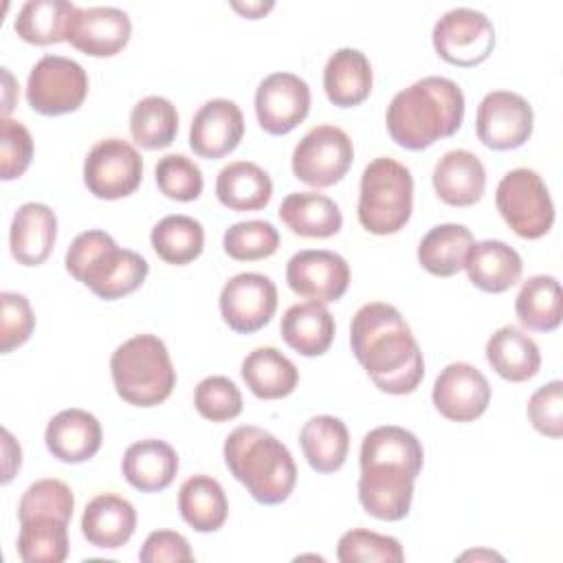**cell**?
<instances>
[{
	"mask_svg": "<svg viewBox=\"0 0 563 563\" xmlns=\"http://www.w3.org/2000/svg\"><path fill=\"white\" fill-rule=\"evenodd\" d=\"M57 240V216L48 205L24 202L18 207L9 229L11 255L22 266H40Z\"/></svg>",
	"mask_w": 563,
	"mask_h": 563,
	"instance_id": "21",
	"label": "cell"
},
{
	"mask_svg": "<svg viewBox=\"0 0 563 563\" xmlns=\"http://www.w3.org/2000/svg\"><path fill=\"white\" fill-rule=\"evenodd\" d=\"M152 249L156 255L174 266H185L194 262L205 249L202 224L183 213H172L161 218L152 229Z\"/></svg>",
	"mask_w": 563,
	"mask_h": 563,
	"instance_id": "39",
	"label": "cell"
},
{
	"mask_svg": "<svg viewBox=\"0 0 563 563\" xmlns=\"http://www.w3.org/2000/svg\"><path fill=\"white\" fill-rule=\"evenodd\" d=\"M216 196L231 211H257L268 205L273 180L257 163L235 161L218 172Z\"/></svg>",
	"mask_w": 563,
	"mask_h": 563,
	"instance_id": "30",
	"label": "cell"
},
{
	"mask_svg": "<svg viewBox=\"0 0 563 563\" xmlns=\"http://www.w3.org/2000/svg\"><path fill=\"white\" fill-rule=\"evenodd\" d=\"M418 475L394 464H365L358 477V501L380 521H400L409 515Z\"/></svg>",
	"mask_w": 563,
	"mask_h": 563,
	"instance_id": "17",
	"label": "cell"
},
{
	"mask_svg": "<svg viewBox=\"0 0 563 563\" xmlns=\"http://www.w3.org/2000/svg\"><path fill=\"white\" fill-rule=\"evenodd\" d=\"M88 95L84 66L64 55L40 57L26 79V101L44 117L75 112Z\"/></svg>",
	"mask_w": 563,
	"mask_h": 563,
	"instance_id": "8",
	"label": "cell"
},
{
	"mask_svg": "<svg viewBox=\"0 0 563 563\" xmlns=\"http://www.w3.org/2000/svg\"><path fill=\"white\" fill-rule=\"evenodd\" d=\"M143 178V158L123 139L95 143L84 161V183L95 198L119 200L136 191Z\"/></svg>",
	"mask_w": 563,
	"mask_h": 563,
	"instance_id": "11",
	"label": "cell"
},
{
	"mask_svg": "<svg viewBox=\"0 0 563 563\" xmlns=\"http://www.w3.org/2000/svg\"><path fill=\"white\" fill-rule=\"evenodd\" d=\"M310 112V88L295 73H271L255 90V114L264 132L288 134Z\"/></svg>",
	"mask_w": 563,
	"mask_h": 563,
	"instance_id": "14",
	"label": "cell"
},
{
	"mask_svg": "<svg viewBox=\"0 0 563 563\" xmlns=\"http://www.w3.org/2000/svg\"><path fill=\"white\" fill-rule=\"evenodd\" d=\"M473 244V233L464 224H435L418 244V262L435 277H451L466 266Z\"/></svg>",
	"mask_w": 563,
	"mask_h": 563,
	"instance_id": "31",
	"label": "cell"
},
{
	"mask_svg": "<svg viewBox=\"0 0 563 563\" xmlns=\"http://www.w3.org/2000/svg\"><path fill=\"white\" fill-rule=\"evenodd\" d=\"M336 559L341 563H358V561L400 563L405 561V552L396 537L378 534L365 528H354L341 534L336 543Z\"/></svg>",
	"mask_w": 563,
	"mask_h": 563,
	"instance_id": "42",
	"label": "cell"
},
{
	"mask_svg": "<svg viewBox=\"0 0 563 563\" xmlns=\"http://www.w3.org/2000/svg\"><path fill=\"white\" fill-rule=\"evenodd\" d=\"M354 161L352 139L336 125H314L292 150V174L310 187H332Z\"/></svg>",
	"mask_w": 563,
	"mask_h": 563,
	"instance_id": "9",
	"label": "cell"
},
{
	"mask_svg": "<svg viewBox=\"0 0 563 563\" xmlns=\"http://www.w3.org/2000/svg\"><path fill=\"white\" fill-rule=\"evenodd\" d=\"M224 464L264 506L282 504L297 484V466L288 446L271 431L242 424L224 440Z\"/></svg>",
	"mask_w": 563,
	"mask_h": 563,
	"instance_id": "3",
	"label": "cell"
},
{
	"mask_svg": "<svg viewBox=\"0 0 563 563\" xmlns=\"http://www.w3.org/2000/svg\"><path fill=\"white\" fill-rule=\"evenodd\" d=\"M528 418L532 427L548 435V438H561L563 435V383L550 380L543 387H539L528 398Z\"/></svg>",
	"mask_w": 563,
	"mask_h": 563,
	"instance_id": "48",
	"label": "cell"
},
{
	"mask_svg": "<svg viewBox=\"0 0 563 563\" xmlns=\"http://www.w3.org/2000/svg\"><path fill=\"white\" fill-rule=\"evenodd\" d=\"M136 528L134 506L112 493L92 497L81 515L84 539L101 550H117L130 541Z\"/></svg>",
	"mask_w": 563,
	"mask_h": 563,
	"instance_id": "22",
	"label": "cell"
},
{
	"mask_svg": "<svg viewBox=\"0 0 563 563\" xmlns=\"http://www.w3.org/2000/svg\"><path fill=\"white\" fill-rule=\"evenodd\" d=\"M286 282L292 292L330 303L339 301L350 286V266L345 257L325 249H303L286 264Z\"/></svg>",
	"mask_w": 563,
	"mask_h": 563,
	"instance_id": "15",
	"label": "cell"
},
{
	"mask_svg": "<svg viewBox=\"0 0 563 563\" xmlns=\"http://www.w3.org/2000/svg\"><path fill=\"white\" fill-rule=\"evenodd\" d=\"M244 136V117L235 101L209 99L198 108L189 128V147L202 158L231 154Z\"/></svg>",
	"mask_w": 563,
	"mask_h": 563,
	"instance_id": "18",
	"label": "cell"
},
{
	"mask_svg": "<svg viewBox=\"0 0 563 563\" xmlns=\"http://www.w3.org/2000/svg\"><path fill=\"white\" fill-rule=\"evenodd\" d=\"M486 361L510 383L532 378L541 367V352L532 336L517 325H501L486 341Z\"/></svg>",
	"mask_w": 563,
	"mask_h": 563,
	"instance_id": "29",
	"label": "cell"
},
{
	"mask_svg": "<svg viewBox=\"0 0 563 563\" xmlns=\"http://www.w3.org/2000/svg\"><path fill=\"white\" fill-rule=\"evenodd\" d=\"M224 253L238 262H257L271 257L279 246V231L268 220L235 222L224 231Z\"/></svg>",
	"mask_w": 563,
	"mask_h": 563,
	"instance_id": "41",
	"label": "cell"
},
{
	"mask_svg": "<svg viewBox=\"0 0 563 563\" xmlns=\"http://www.w3.org/2000/svg\"><path fill=\"white\" fill-rule=\"evenodd\" d=\"M413 211V176L389 156L369 161L361 174L358 222L374 235L398 233Z\"/></svg>",
	"mask_w": 563,
	"mask_h": 563,
	"instance_id": "6",
	"label": "cell"
},
{
	"mask_svg": "<svg viewBox=\"0 0 563 563\" xmlns=\"http://www.w3.org/2000/svg\"><path fill=\"white\" fill-rule=\"evenodd\" d=\"M242 378L246 387L262 400H277L295 391L297 365L275 347H255L242 361Z\"/></svg>",
	"mask_w": 563,
	"mask_h": 563,
	"instance_id": "34",
	"label": "cell"
},
{
	"mask_svg": "<svg viewBox=\"0 0 563 563\" xmlns=\"http://www.w3.org/2000/svg\"><path fill=\"white\" fill-rule=\"evenodd\" d=\"M0 352L7 354L29 341L35 328V314L31 310L29 299L13 290L0 292Z\"/></svg>",
	"mask_w": 563,
	"mask_h": 563,
	"instance_id": "46",
	"label": "cell"
},
{
	"mask_svg": "<svg viewBox=\"0 0 563 563\" xmlns=\"http://www.w3.org/2000/svg\"><path fill=\"white\" fill-rule=\"evenodd\" d=\"M431 398L444 418L471 422L488 409L490 383L475 365L451 363L438 374Z\"/></svg>",
	"mask_w": 563,
	"mask_h": 563,
	"instance_id": "16",
	"label": "cell"
},
{
	"mask_svg": "<svg viewBox=\"0 0 563 563\" xmlns=\"http://www.w3.org/2000/svg\"><path fill=\"white\" fill-rule=\"evenodd\" d=\"M282 222L301 238H332L343 227L339 205L317 191H292L279 205Z\"/></svg>",
	"mask_w": 563,
	"mask_h": 563,
	"instance_id": "28",
	"label": "cell"
},
{
	"mask_svg": "<svg viewBox=\"0 0 563 563\" xmlns=\"http://www.w3.org/2000/svg\"><path fill=\"white\" fill-rule=\"evenodd\" d=\"M460 559H501L499 554L490 552V550H471V552H464Z\"/></svg>",
	"mask_w": 563,
	"mask_h": 563,
	"instance_id": "53",
	"label": "cell"
},
{
	"mask_svg": "<svg viewBox=\"0 0 563 563\" xmlns=\"http://www.w3.org/2000/svg\"><path fill=\"white\" fill-rule=\"evenodd\" d=\"M231 7L238 11V13H242L244 18H251V20H255V18H262L264 13H268L273 7H275V2L273 0H255V2H238V0H233L231 2Z\"/></svg>",
	"mask_w": 563,
	"mask_h": 563,
	"instance_id": "51",
	"label": "cell"
},
{
	"mask_svg": "<svg viewBox=\"0 0 563 563\" xmlns=\"http://www.w3.org/2000/svg\"><path fill=\"white\" fill-rule=\"evenodd\" d=\"M79 7L66 0H29L13 22L15 33L35 46L68 42V33Z\"/></svg>",
	"mask_w": 563,
	"mask_h": 563,
	"instance_id": "32",
	"label": "cell"
},
{
	"mask_svg": "<svg viewBox=\"0 0 563 563\" xmlns=\"http://www.w3.org/2000/svg\"><path fill=\"white\" fill-rule=\"evenodd\" d=\"M123 477L141 493H158L167 488L178 473V455L172 444L147 438L130 444L121 460Z\"/></svg>",
	"mask_w": 563,
	"mask_h": 563,
	"instance_id": "24",
	"label": "cell"
},
{
	"mask_svg": "<svg viewBox=\"0 0 563 563\" xmlns=\"http://www.w3.org/2000/svg\"><path fill=\"white\" fill-rule=\"evenodd\" d=\"M277 310V286L262 273H238L220 290V314L240 334L262 330Z\"/></svg>",
	"mask_w": 563,
	"mask_h": 563,
	"instance_id": "13",
	"label": "cell"
},
{
	"mask_svg": "<svg viewBox=\"0 0 563 563\" xmlns=\"http://www.w3.org/2000/svg\"><path fill=\"white\" fill-rule=\"evenodd\" d=\"M466 273L473 286L484 292H506L512 288L523 271L521 255L501 240L475 242L468 260Z\"/></svg>",
	"mask_w": 563,
	"mask_h": 563,
	"instance_id": "27",
	"label": "cell"
},
{
	"mask_svg": "<svg viewBox=\"0 0 563 563\" xmlns=\"http://www.w3.org/2000/svg\"><path fill=\"white\" fill-rule=\"evenodd\" d=\"M178 132L176 106L161 95L141 99L130 112V134L143 150H163L172 145Z\"/></svg>",
	"mask_w": 563,
	"mask_h": 563,
	"instance_id": "40",
	"label": "cell"
},
{
	"mask_svg": "<svg viewBox=\"0 0 563 563\" xmlns=\"http://www.w3.org/2000/svg\"><path fill=\"white\" fill-rule=\"evenodd\" d=\"M2 438H4V477H2V484H9L13 479V473L20 468L22 451H20V444L13 440V435L7 429H2Z\"/></svg>",
	"mask_w": 563,
	"mask_h": 563,
	"instance_id": "50",
	"label": "cell"
},
{
	"mask_svg": "<svg viewBox=\"0 0 563 563\" xmlns=\"http://www.w3.org/2000/svg\"><path fill=\"white\" fill-rule=\"evenodd\" d=\"M372 64L358 48L334 51L323 68V90L339 108H354L372 92Z\"/></svg>",
	"mask_w": 563,
	"mask_h": 563,
	"instance_id": "25",
	"label": "cell"
},
{
	"mask_svg": "<svg viewBox=\"0 0 563 563\" xmlns=\"http://www.w3.org/2000/svg\"><path fill=\"white\" fill-rule=\"evenodd\" d=\"M2 77H4V106H2V119H9V112L13 108V99H11V92H13V77L9 73V68H2Z\"/></svg>",
	"mask_w": 563,
	"mask_h": 563,
	"instance_id": "52",
	"label": "cell"
},
{
	"mask_svg": "<svg viewBox=\"0 0 563 563\" xmlns=\"http://www.w3.org/2000/svg\"><path fill=\"white\" fill-rule=\"evenodd\" d=\"M75 508V497L68 484L62 479H37L33 482L18 504V517L26 519L33 515H55L70 521Z\"/></svg>",
	"mask_w": 563,
	"mask_h": 563,
	"instance_id": "45",
	"label": "cell"
},
{
	"mask_svg": "<svg viewBox=\"0 0 563 563\" xmlns=\"http://www.w3.org/2000/svg\"><path fill=\"white\" fill-rule=\"evenodd\" d=\"M515 312L523 328L534 332H552L563 319V297L556 277L532 275L528 277L515 299Z\"/></svg>",
	"mask_w": 563,
	"mask_h": 563,
	"instance_id": "37",
	"label": "cell"
},
{
	"mask_svg": "<svg viewBox=\"0 0 563 563\" xmlns=\"http://www.w3.org/2000/svg\"><path fill=\"white\" fill-rule=\"evenodd\" d=\"M178 510L196 532H216L227 521L229 501L218 479L191 475L178 490Z\"/></svg>",
	"mask_w": 563,
	"mask_h": 563,
	"instance_id": "35",
	"label": "cell"
},
{
	"mask_svg": "<svg viewBox=\"0 0 563 563\" xmlns=\"http://www.w3.org/2000/svg\"><path fill=\"white\" fill-rule=\"evenodd\" d=\"M495 205L504 222L519 238H543L554 224V202L534 169L517 167L506 172L497 185Z\"/></svg>",
	"mask_w": 563,
	"mask_h": 563,
	"instance_id": "7",
	"label": "cell"
},
{
	"mask_svg": "<svg viewBox=\"0 0 563 563\" xmlns=\"http://www.w3.org/2000/svg\"><path fill=\"white\" fill-rule=\"evenodd\" d=\"M18 554L24 563H62L68 556V521L55 515L20 519Z\"/></svg>",
	"mask_w": 563,
	"mask_h": 563,
	"instance_id": "38",
	"label": "cell"
},
{
	"mask_svg": "<svg viewBox=\"0 0 563 563\" xmlns=\"http://www.w3.org/2000/svg\"><path fill=\"white\" fill-rule=\"evenodd\" d=\"M424 462V451L420 440L396 424H383L365 433L361 442L358 464H394L420 475Z\"/></svg>",
	"mask_w": 563,
	"mask_h": 563,
	"instance_id": "36",
	"label": "cell"
},
{
	"mask_svg": "<svg viewBox=\"0 0 563 563\" xmlns=\"http://www.w3.org/2000/svg\"><path fill=\"white\" fill-rule=\"evenodd\" d=\"M433 189L451 207L475 205L486 189V169L468 150H449L433 167Z\"/></svg>",
	"mask_w": 563,
	"mask_h": 563,
	"instance_id": "23",
	"label": "cell"
},
{
	"mask_svg": "<svg viewBox=\"0 0 563 563\" xmlns=\"http://www.w3.org/2000/svg\"><path fill=\"white\" fill-rule=\"evenodd\" d=\"M464 119V92L449 79L429 75L394 95L385 123L389 136L405 150H424L453 136Z\"/></svg>",
	"mask_w": 563,
	"mask_h": 563,
	"instance_id": "2",
	"label": "cell"
},
{
	"mask_svg": "<svg viewBox=\"0 0 563 563\" xmlns=\"http://www.w3.org/2000/svg\"><path fill=\"white\" fill-rule=\"evenodd\" d=\"M194 405L211 422H227L242 413V394L227 376H207L196 385Z\"/></svg>",
	"mask_w": 563,
	"mask_h": 563,
	"instance_id": "44",
	"label": "cell"
},
{
	"mask_svg": "<svg viewBox=\"0 0 563 563\" xmlns=\"http://www.w3.org/2000/svg\"><path fill=\"white\" fill-rule=\"evenodd\" d=\"M282 339L301 356H321L334 341V317L319 301H303L290 306L279 325Z\"/></svg>",
	"mask_w": 563,
	"mask_h": 563,
	"instance_id": "26",
	"label": "cell"
},
{
	"mask_svg": "<svg viewBox=\"0 0 563 563\" xmlns=\"http://www.w3.org/2000/svg\"><path fill=\"white\" fill-rule=\"evenodd\" d=\"M435 53L462 68H471L488 59L495 48V26L486 13L471 7H455L446 11L433 26Z\"/></svg>",
	"mask_w": 563,
	"mask_h": 563,
	"instance_id": "10",
	"label": "cell"
},
{
	"mask_svg": "<svg viewBox=\"0 0 563 563\" xmlns=\"http://www.w3.org/2000/svg\"><path fill=\"white\" fill-rule=\"evenodd\" d=\"M350 347L372 383L385 394H411L424 376L420 345L391 303L369 301L356 310L350 325Z\"/></svg>",
	"mask_w": 563,
	"mask_h": 563,
	"instance_id": "1",
	"label": "cell"
},
{
	"mask_svg": "<svg viewBox=\"0 0 563 563\" xmlns=\"http://www.w3.org/2000/svg\"><path fill=\"white\" fill-rule=\"evenodd\" d=\"M101 424L86 409H64L55 413L44 431L46 449L66 464H79L90 460L101 449Z\"/></svg>",
	"mask_w": 563,
	"mask_h": 563,
	"instance_id": "20",
	"label": "cell"
},
{
	"mask_svg": "<svg viewBox=\"0 0 563 563\" xmlns=\"http://www.w3.org/2000/svg\"><path fill=\"white\" fill-rule=\"evenodd\" d=\"M139 561L143 563H189L194 561V552L189 541L176 530H154L147 534L145 543L139 550Z\"/></svg>",
	"mask_w": 563,
	"mask_h": 563,
	"instance_id": "49",
	"label": "cell"
},
{
	"mask_svg": "<svg viewBox=\"0 0 563 563\" xmlns=\"http://www.w3.org/2000/svg\"><path fill=\"white\" fill-rule=\"evenodd\" d=\"M66 271L88 286L99 299L112 301L134 292L147 277V260L117 242L99 229L79 233L66 251Z\"/></svg>",
	"mask_w": 563,
	"mask_h": 563,
	"instance_id": "4",
	"label": "cell"
},
{
	"mask_svg": "<svg viewBox=\"0 0 563 563\" xmlns=\"http://www.w3.org/2000/svg\"><path fill=\"white\" fill-rule=\"evenodd\" d=\"M534 125V112L526 97L510 90H493L477 106L475 132L490 150L521 147Z\"/></svg>",
	"mask_w": 563,
	"mask_h": 563,
	"instance_id": "12",
	"label": "cell"
},
{
	"mask_svg": "<svg viewBox=\"0 0 563 563\" xmlns=\"http://www.w3.org/2000/svg\"><path fill=\"white\" fill-rule=\"evenodd\" d=\"M299 444L317 473H334L345 464L350 431L336 416H312L299 431Z\"/></svg>",
	"mask_w": 563,
	"mask_h": 563,
	"instance_id": "33",
	"label": "cell"
},
{
	"mask_svg": "<svg viewBox=\"0 0 563 563\" xmlns=\"http://www.w3.org/2000/svg\"><path fill=\"white\" fill-rule=\"evenodd\" d=\"M132 35L130 15L117 7H88L77 11L68 42L92 57L117 55Z\"/></svg>",
	"mask_w": 563,
	"mask_h": 563,
	"instance_id": "19",
	"label": "cell"
},
{
	"mask_svg": "<svg viewBox=\"0 0 563 563\" xmlns=\"http://www.w3.org/2000/svg\"><path fill=\"white\" fill-rule=\"evenodd\" d=\"M154 176L161 194L180 202L196 200L205 187L200 167L185 154H167L158 158Z\"/></svg>",
	"mask_w": 563,
	"mask_h": 563,
	"instance_id": "43",
	"label": "cell"
},
{
	"mask_svg": "<svg viewBox=\"0 0 563 563\" xmlns=\"http://www.w3.org/2000/svg\"><path fill=\"white\" fill-rule=\"evenodd\" d=\"M110 374L119 398L136 407L161 405L176 385L169 352L156 334L123 341L110 356Z\"/></svg>",
	"mask_w": 563,
	"mask_h": 563,
	"instance_id": "5",
	"label": "cell"
},
{
	"mask_svg": "<svg viewBox=\"0 0 563 563\" xmlns=\"http://www.w3.org/2000/svg\"><path fill=\"white\" fill-rule=\"evenodd\" d=\"M33 158V139L24 123L2 119L0 134V176L2 180L20 178Z\"/></svg>",
	"mask_w": 563,
	"mask_h": 563,
	"instance_id": "47",
	"label": "cell"
}]
</instances>
